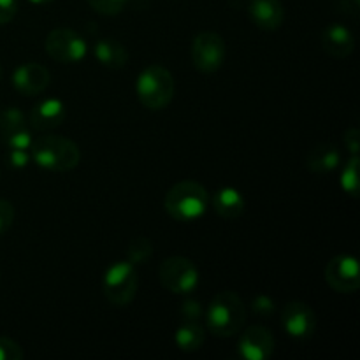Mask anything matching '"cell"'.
<instances>
[{"instance_id": "1", "label": "cell", "mask_w": 360, "mask_h": 360, "mask_svg": "<svg viewBox=\"0 0 360 360\" xmlns=\"http://www.w3.org/2000/svg\"><path fill=\"white\" fill-rule=\"evenodd\" d=\"M246 322V306L236 292L214 295L206 309V327L213 336L232 338L241 333Z\"/></svg>"}, {"instance_id": "2", "label": "cell", "mask_w": 360, "mask_h": 360, "mask_svg": "<svg viewBox=\"0 0 360 360\" xmlns=\"http://www.w3.org/2000/svg\"><path fill=\"white\" fill-rule=\"evenodd\" d=\"M30 157L46 171L67 172L79 165L81 151L79 146L67 137L42 136L32 143Z\"/></svg>"}, {"instance_id": "3", "label": "cell", "mask_w": 360, "mask_h": 360, "mask_svg": "<svg viewBox=\"0 0 360 360\" xmlns=\"http://www.w3.org/2000/svg\"><path fill=\"white\" fill-rule=\"evenodd\" d=\"M210 206L207 190L197 181H179L165 193L164 207L169 217L178 221H197Z\"/></svg>"}, {"instance_id": "4", "label": "cell", "mask_w": 360, "mask_h": 360, "mask_svg": "<svg viewBox=\"0 0 360 360\" xmlns=\"http://www.w3.org/2000/svg\"><path fill=\"white\" fill-rule=\"evenodd\" d=\"M174 77L164 65H158V63L148 65L137 76V98L150 111H160V109L167 108L174 98Z\"/></svg>"}, {"instance_id": "5", "label": "cell", "mask_w": 360, "mask_h": 360, "mask_svg": "<svg viewBox=\"0 0 360 360\" xmlns=\"http://www.w3.org/2000/svg\"><path fill=\"white\" fill-rule=\"evenodd\" d=\"M139 287L137 267L129 260H118L105 269L102 278V290L112 306H129L134 301Z\"/></svg>"}, {"instance_id": "6", "label": "cell", "mask_w": 360, "mask_h": 360, "mask_svg": "<svg viewBox=\"0 0 360 360\" xmlns=\"http://www.w3.org/2000/svg\"><path fill=\"white\" fill-rule=\"evenodd\" d=\"M158 278L165 290L171 294H192L199 287V269L186 257H169L158 267Z\"/></svg>"}, {"instance_id": "7", "label": "cell", "mask_w": 360, "mask_h": 360, "mask_svg": "<svg viewBox=\"0 0 360 360\" xmlns=\"http://www.w3.org/2000/svg\"><path fill=\"white\" fill-rule=\"evenodd\" d=\"M192 63L199 72L213 74L224 65L225 41L217 32H200L193 37L190 49Z\"/></svg>"}, {"instance_id": "8", "label": "cell", "mask_w": 360, "mask_h": 360, "mask_svg": "<svg viewBox=\"0 0 360 360\" xmlns=\"http://www.w3.org/2000/svg\"><path fill=\"white\" fill-rule=\"evenodd\" d=\"M49 58L58 63H76L86 56L88 46L84 39L72 28H55L44 41Z\"/></svg>"}, {"instance_id": "9", "label": "cell", "mask_w": 360, "mask_h": 360, "mask_svg": "<svg viewBox=\"0 0 360 360\" xmlns=\"http://www.w3.org/2000/svg\"><path fill=\"white\" fill-rule=\"evenodd\" d=\"M326 281L338 294H355L360 287L359 260L354 255H336L327 262Z\"/></svg>"}, {"instance_id": "10", "label": "cell", "mask_w": 360, "mask_h": 360, "mask_svg": "<svg viewBox=\"0 0 360 360\" xmlns=\"http://www.w3.org/2000/svg\"><path fill=\"white\" fill-rule=\"evenodd\" d=\"M281 326L294 340H309L316 330V315L306 302L292 301L281 309Z\"/></svg>"}, {"instance_id": "11", "label": "cell", "mask_w": 360, "mask_h": 360, "mask_svg": "<svg viewBox=\"0 0 360 360\" xmlns=\"http://www.w3.org/2000/svg\"><path fill=\"white\" fill-rule=\"evenodd\" d=\"M274 336L267 327L250 326L238 341V354L245 360H267L274 354Z\"/></svg>"}, {"instance_id": "12", "label": "cell", "mask_w": 360, "mask_h": 360, "mask_svg": "<svg viewBox=\"0 0 360 360\" xmlns=\"http://www.w3.org/2000/svg\"><path fill=\"white\" fill-rule=\"evenodd\" d=\"M49 81H51L49 70L42 63L35 62L23 63L13 74V86L27 97L42 94L49 86Z\"/></svg>"}, {"instance_id": "13", "label": "cell", "mask_w": 360, "mask_h": 360, "mask_svg": "<svg viewBox=\"0 0 360 360\" xmlns=\"http://www.w3.org/2000/svg\"><path fill=\"white\" fill-rule=\"evenodd\" d=\"M248 16L260 30L274 32L283 25L285 7L281 0H250Z\"/></svg>"}, {"instance_id": "14", "label": "cell", "mask_w": 360, "mask_h": 360, "mask_svg": "<svg viewBox=\"0 0 360 360\" xmlns=\"http://www.w3.org/2000/svg\"><path fill=\"white\" fill-rule=\"evenodd\" d=\"M320 44H322L323 51L333 58H347L354 53L355 37L350 28L340 23H333L323 28L322 35H320Z\"/></svg>"}, {"instance_id": "15", "label": "cell", "mask_w": 360, "mask_h": 360, "mask_svg": "<svg viewBox=\"0 0 360 360\" xmlns=\"http://www.w3.org/2000/svg\"><path fill=\"white\" fill-rule=\"evenodd\" d=\"M67 118V108L60 98H42L32 108L30 125L37 130H51L62 125Z\"/></svg>"}, {"instance_id": "16", "label": "cell", "mask_w": 360, "mask_h": 360, "mask_svg": "<svg viewBox=\"0 0 360 360\" xmlns=\"http://www.w3.org/2000/svg\"><path fill=\"white\" fill-rule=\"evenodd\" d=\"M341 151L336 144L323 143L308 151L304 158V165L313 174H327L340 167Z\"/></svg>"}, {"instance_id": "17", "label": "cell", "mask_w": 360, "mask_h": 360, "mask_svg": "<svg viewBox=\"0 0 360 360\" xmlns=\"http://www.w3.org/2000/svg\"><path fill=\"white\" fill-rule=\"evenodd\" d=\"M94 55L102 65L112 70L123 69L129 62V51L125 46L111 37L98 39L94 46Z\"/></svg>"}, {"instance_id": "18", "label": "cell", "mask_w": 360, "mask_h": 360, "mask_svg": "<svg viewBox=\"0 0 360 360\" xmlns=\"http://www.w3.org/2000/svg\"><path fill=\"white\" fill-rule=\"evenodd\" d=\"M213 207L218 217L225 218V220H236L245 211L246 200L239 190L232 188V186H224L214 193Z\"/></svg>"}, {"instance_id": "19", "label": "cell", "mask_w": 360, "mask_h": 360, "mask_svg": "<svg viewBox=\"0 0 360 360\" xmlns=\"http://www.w3.org/2000/svg\"><path fill=\"white\" fill-rule=\"evenodd\" d=\"M174 341L179 350L192 354V352L202 348L204 341H206V330L200 326L199 320H181L179 327L176 329Z\"/></svg>"}, {"instance_id": "20", "label": "cell", "mask_w": 360, "mask_h": 360, "mask_svg": "<svg viewBox=\"0 0 360 360\" xmlns=\"http://www.w3.org/2000/svg\"><path fill=\"white\" fill-rule=\"evenodd\" d=\"M359 167H360V158L359 155H352L350 160L345 164L343 172H341V188L347 195L357 199L360 195V179H359Z\"/></svg>"}, {"instance_id": "21", "label": "cell", "mask_w": 360, "mask_h": 360, "mask_svg": "<svg viewBox=\"0 0 360 360\" xmlns=\"http://www.w3.org/2000/svg\"><path fill=\"white\" fill-rule=\"evenodd\" d=\"M151 255H153V243L144 238V236L134 238L130 241L129 248H127V260L132 262L136 267L146 262L148 259H151Z\"/></svg>"}, {"instance_id": "22", "label": "cell", "mask_w": 360, "mask_h": 360, "mask_svg": "<svg viewBox=\"0 0 360 360\" xmlns=\"http://www.w3.org/2000/svg\"><path fill=\"white\" fill-rule=\"evenodd\" d=\"M25 115L18 108H4L0 109V134L13 132V130L25 129Z\"/></svg>"}, {"instance_id": "23", "label": "cell", "mask_w": 360, "mask_h": 360, "mask_svg": "<svg viewBox=\"0 0 360 360\" xmlns=\"http://www.w3.org/2000/svg\"><path fill=\"white\" fill-rule=\"evenodd\" d=\"M2 143L7 150H30L32 143V134L30 130L25 127V129L13 130V132L2 134Z\"/></svg>"}, {"instance_id": "24", "label": "cell", "mask_w": 360, "mask_h": 360, "mask_svg": "<svg viewBox=\"0 0 360 360\" xmlns=\"http://www.w3.org/2000/svg\"><path fill=\"white\" fill-rule=\"evenodd\" d=\"M129 0H88L91 9L102 16H116L125 9Z\"/></svg>"}, {"instance_id": "25", "label": "cell", "mask_w": 360, "mask_h": 360, "mask_svg": "<svg viewBox=\"0 0 360 360\" xmlns=\"http://www.w3.org/2000/svg\"><path fill=\"white\" fill-rule=\"evenodd\" d=\"M23 350L16 341L0 336V360H21Z\"/></svg>"}, {"instance_id": "26", "label": "cell", "mask_w": 360, "mask_h": 360, "mask_svg": "<svg viewBox=\"0 0 360 360\" xmlns=\"http://www.w3.org/2000/svg\"><path fill=\"white\" fill-rule=\"evenodd\" d=\"M14 206L6 199H0V236L6 234L14 224Z\"/></svg>"}, {"instance_id": "27", "label": "cell", "mask_w": 360, "mask_h": 360, "mask_svg": "<svg viewBox=\"0 0 360 360\" xmlns=\"http://www.w3.org/2000/svg\"><path fill=\"white\" fill-rule=\"evenodd\" d=\"M32 157L28 150H7L6 153V162L7 165H11L13 169H25L30 164Z\"/></svg>"}, {"instance_id": "28", "label": "cell", "mask_w": 360, "mask_h": 360, "mask_svg": "<svg viewBox=\"0 0 360 360\" xmlns=\"http://www.w3.org/2000/svg\"><path fill=\"white\" fill-rule=\"evenodd\" d=\"M250 308L257 316H271L274 313V301L267 295H257Z\"/></svg>"}, {"instance_id": "29", "label": "cell", "mask_w": 360, "mask_h": 360, "mask_svg": "<svg viewBox=\"0 0 360 360\" xmlns=\"http://www.w3.org/2000/svg\"><path fill=\"white\" fill-rule=\"evenodd\" d=\"M18 14V0H0V25H7Z\"/></svg>"}, {"instance_id": "30", "label": "cell", "mask_w": 360, "mask_h": 360, "mask_svg": "<svg viewBox=\"0 0 360 360\" xmlns=\"http://www.w3.org/2000/svg\"><path fill=\"white\" fill-rule=\"evenodd\" d=\"M202 316V306L199 301H188L183 302L181 306V320H200Z\"/></svg>"}, {"instance_id": "31", "label": "cell", "mask_w": 360, "mask_h": 360, "mask_svg": "<svg viewBox=\"0 0 360 360\" xmlns=\"http://www.w3.org/2000/svg\"><path fill=\"white\" fill-rule=\"evenodd\" d=\"M343 143L352 155H359L360 150V130L348 129L343 136Z\"/></svg>"}, {"instance_id": "32", "label": "cell", "mask_w": 360, "mask_h": 360, "mask_svg": "<svg viewBox=\"0 0 360 360\" xmlns=\"http://www.w3.org/2000/svg\"><path fill=\"white\" fill-rule=\"evenodd\" d=\"M30 2H34V4H51V2H55V0H30Z\"/></svg>"}, {"instance_id": "33", "label": "cell", "mask_w": 360, "mask_h": 360, "mask_svg": "<svg viewBox=\"0 0 360 360\" xmlns=\"http://www.w3.org/2000/svg\"><path fill=\"white\" fill-rule=\"evenodd\" d=\"M0 79H2V67H0Z\"/></svg>"}, {"instance_id": "34", "label": "cell", "mask_w": 360, "mask_h": 360, "mask_svg": "<svg viewBox=\"0 0 360 360\" xmlns=\"http://www.w3.org/2000/svg\"><path fill=\"white\" fill-rule=\"evenodd\" d=\"M355 4H360V0H355Z\"/></svg>"}, {"instance_id": "35", "label": "cell", "mask_w": 360, "mask_h": 360, "mask_svg": "<svg viewBox=\"0 0 360 360\" xmlns=\"http://www.w3.org/2000/svg\"><path fill=\"white\" fill-rule=\"evenodd\" d=\"M0 276H2V273H0Z\"/></svg>"}]
</instances>
